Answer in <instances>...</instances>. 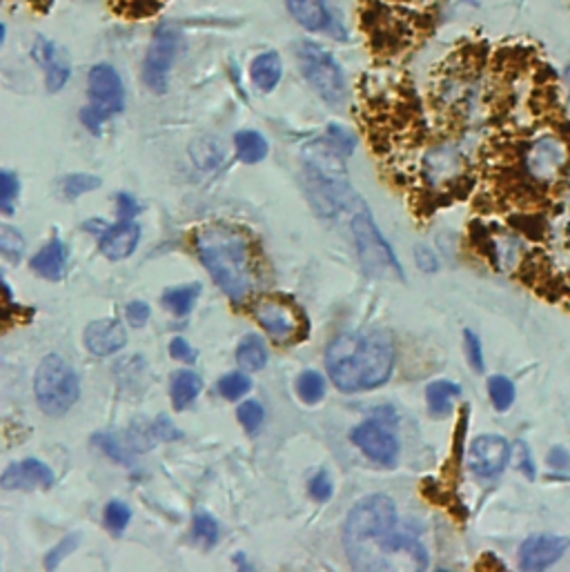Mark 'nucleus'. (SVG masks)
Instances as JSON below:
<instances>
[{
	"instance_id": "nucleus-1",
	"label": "nucleus",
	"mask_w": 570,
	"mask_h": 572,
	"mask_svg": "<svg viewBox=\"0 0 570 572\" xmlns=\"http://www.w3.org/2000/svg\"><path fill=\"white\" fill-rule=\"evenodd\" d=\"M397 506L388 495L361 499L345 519L343 546L356 570H424L430 559L412 535L399 533Z\"/></svg>"
},
{
	"instance_id": "nucleus-2",
	"label": "nucleus",
	"mask_w": 570,
	"mask_h": 572,
	"mask_svg": "<svg viewBox=\"0 0 570 572\" xmlns=\"http://www.w3.org/2000/svg\"><path fill=\"white\" fill-rule=\"evenodd\" d=\"M395 343L386 332L359 330L337 334L326 350V368L341 392L375 390L392 377Z\"/></svg>"
},
{
	"instance_id": "nucleus-3",
	"label": "nucleus",
	"mask_w": 570,
	"mask_h": 572,
	"mask_svg": "<svg viewBox=\"0 0 570 572\" xmlns=\"http://www.w3.org/2000/svg\"><path fill=\"white\" fill-rule=\"evenodd\" d=\"M194 245L207 272L232 301L241 303L254 292L258 266L252 243L241 230L223 223L207 226L196 232Z\"/></svg>"
},
{
	"instance_id": "nucleus-4",
	"label": "nucleus",
	"mask_w": 570,
	"mask_h": 572,
	"mask_svg": "<svg viewBox=\"0 0 570 572\" xmlns=\"http://www.w3.org/2000/svg\"><path fill=\"white\" fill-rule=\"evenodd\" d=\"M34 392L47 417H63L81 397V381L63 356L47 354L36 368Z\"/></svg>"
},
{
	"instance_id": "nucleus-5",
	"label": "nucleus",
	"mask_w": 570,
	"mask_h": 572,
	"mask_svg": "<svg viewBox=\"0 0 570 572\" xmlns=\"http://www.w3.org/2000/svg\"><path fill=\"white\" fill-rule=\"evenodd\" d=\"M352 232L356 241V254L364 270L375 279H390V281H405L403 268L399 264L397 254L392 252V245L384 239L377 223L373 221L371 212L361 210L352 219Z\"/></svg>"
},
{
	"instance_id": "nucleus-6",
	"label": "nucleus",
	"mask_w": 570,
	"mask_h": 572,
	"mask_svg": "<svg viewBox=\"0 0 570 572\" xmlns=\"http://www.w3.org/2000/svg\"><path fill=\"white\" fill-rule=\"evenodd\" d=\"M296 61L305 81L328 102V106H343L345 100V78L339 63L330 51L317 42L301 40L296 45Z\"/></svg>"
},
{
	"instance_id": "nucleus-7",
	"label": "nucleus",
	"mask_w": 570,
	"mask_h": 572,
	"mask_svg": "<svg viewBox=\"0 0 570 572\" xmlns=\"http://www.w3.org/2000/svg\"><path fill=\"white\" fill-rule=\"evenodd\" d=\"M87 85H89L92 106L81 110V121L89 132L100 134L102 123L123 112L125 89H123L119 72L106 63H100L89 70Z\"/></svg>"
},
{
	"instance_id": "nucleus-8",
	"label": "nucleus",
	"mask_w": 570,
	"mask_h": 572,
	"mask_svg": "<svg viewBox=\"0 0 570 572\" xmlns=\"http://www.w3.org/2000/svg\"><path fill=\"white\" fill-rule=\"evenodd\" d=\"M181 36L170 23H163L154 32L147 57L143 61V81L154 94H166L170 85V72L179 54Z\"/></svg>"
},
{
	"instance_id": "nucleus-9",
	"label": "nucleus",
	"mask_w": 570,
	"mask_h": 572,
	"mask_svg": "<svg viewBox=\"0 0 570 572\" xmlns=\"http://www.w3.org/2000/svg\"><path fill=\"white\" fill-rule=\"evenodd\" d=\"M252 317L279 343L299 341V337L303 334L301 312L286 299L279 296L258 299L252 305Z\"/></svg>"
},
{
	"instance_id": "nucleus-10",
	"label": "nucleus",
	"mask_w": 570,
	"mask_h": 572,
	"mask_svg": "<svg viewBox=\"0 0 570 572\" xmlns=\"http://www.w3.org/2000/svg\"><path fill=\"white\" fill-rule=\"evenodd\" d=\"M526 172L539 183L559 179L568 163V149L557 136H542L526 149Z\"/></svg>"
},
{
	"instance_id": "nucleus-11",
	"label": "nucleus",
	"mask_w": 570,
	"mask_h": 572,
	"mask_svg": "<svg viewBox=\"0 0 570 572\" xmlns=\"http://www.w3.org/2000/svg\"><path fill=\"white\" fill-rule=\"evenodd\" d=\"M350 441L368 459L381 465H395L399 459V439L379 422L371 419L350 433Z\"/></svg>"
},
{
	"instance_id": "nucleus-12",
	"label": "nucleus",
	"mask_w": 570,
	"mask_h": 572,
	"mask_svg": "<svg viewBox=\"0 0 570 572\" xmlns=\"http://www.w3.org/2000/svg\"><path fill=\"white\" fill-rule=\"evenodd\" d=\"M510 443L504 437L497 435H484L477 437L469 452V465L471 471L482 479H493L504 473V467L510 461Z\"/></svg>"
},
{
	"instance_id": "nucleus-13",
	"label": "nucleus",
	"mask_w": 570,
	"mask_h": 572,
	"mask_svg": "<svg viewBox=\"0 0 570 572\" xmlns=\"http://www.w3.org/2000/svg\"><path fill=\"white\" fill-rule=\"evenodd\" d=\"M54 484V471L38 459L16 461L0 477V486L5 490H49Z\"/></svg>"
},
{
	"instance_id": "nucleus-14",
	"label": "nucleus",
	"mask_w": 570,
	"mask_h": 572,
	"mask_svg": "<svg viewBox=\"0 0 570 572\" xmlns=\"http://www.w3.org/2000/svg\"><path fill=\"white\" fill-rule=\"evenodd\" d=\"M570 539L559 535H533L520 548V565L524 570H544L557 563L568 550Z\"/></svg>"
},
{
	"instance_id": "nucleus-15",
	"label": "nucleus",
	"mask_w": 570,
	"mask_h": 572,
	"mask_svg": "<svg viewBox=\"0 0 570 572\" xmlns=\"http://www.w3.org/2000/svg\"><path fill=\"white\" fill-rule=\"evenodd\" d=\"M128 332L117 319H98L85 328V348L96 356H110L125 348Z\"/></svg>"
},
{
	"instance_id": "nucleus-16",
	"label": "nucleus",
	"mask_w": 570,
	"mask_h": 572,
	"mask_svg": "<svg viewBox=\"0 0 570 572\" xmlns=\"http://www.w3.org/2000/svg\"><path fill=\"white\" fill-rule=\"evenodd\" d=\"M141 241V226L119 219L117 226H110L106 232L100 234V252L108 256L110 261H123V258L132 256Z\"/></svg>"
},
{
	"instance_id": "nucleus-17",
	"label": "nucleus",
	"mask_w": 570,
	"mask_h": 572,
	"mask_svg": "<svg viewBox=\"0 0 570 572\" xmlns=\"http://www.w3.org/2000/svg\"><path fill=\"white\" fill-rule=\"evenodd\" d=\"M32 270L47 281H61L68 266V245L61 239H51L32 258Z\"/></svg>"
},
{
	"instance_id": "nucleus-18",
	"label": "nucleus",
	"mask_w": 570,
	"mask_h": 572,
	"mask_svg": "<svg viewBox=\"0 0 570 572\" xmlns=\"http://www.w3.org/2000/svg\"><path fill=\"white\" fill-rule=\"evenodd\" d=\"M426 179L433 185H444L454 181L463 170V159L454 147H435L426 156Z\"/></svg>"
},
{
	"instance_id": "nucleus-19",
	"label": "nucleus",
	"mask_w": 570,
	"mask_h": 572,
	"mask_svg": "<svg viewBox=\"0 0 570 572\" xmlns=\"http://www.w3.org/2000/svg\"><path fill=\"white\" fill-rule=\"evenodd\" d=\"M288 10L294 21L310 32H322L330 25L326 0H288Z\"/></svg>"
},
{
	"instance_id": "nucleus-20",
	"label": "nucleus",
	"mask_w": 570,
	"mask_h": 572,
	"mask_svg": "<svg viewBox=\"0 0 570 572\" xmlns=\"http://www.w3.org/2000/svg\"><path fill=\"white\" fill-rule=\"evenodd\" d=\"M281 74H283V68H281V59H279L277 51H266V54L256 57L252 61V68H250L252 83L266 94L279 85Z\"/></svg>"
},
{
	"instance_id": "nucleus-21",
	"label": "nucleus",
	"mask_w": 570,
	"mask_h": 572,
	"mask_svg": "<svg viewBox=\"0 0 570 572\" xmlns=\"http://www.w3.org/2000/svg\"><path fill=\"white\" fill-rule=\"evenodd\" d=\"M237 363L247 373L264 370L268 366L266 341L256 334H247L237 348Z\"/></svg>"
},
{
	"instance_id": "nucleus-22",
	"label": "nucleus",
	"mask_w": 570,
	"mask_h": 572,
	"mask_svg": "<svg viewBox=\"0 0 570 572\" xmlns=\"http://www.w3.org/2000/svg\"><path fill=\"white\" fill-rule=\"evenodd\" d=\"M234 147H237V156H239V161L243 163H262L270 147H268V141L254 132V130H243L234 136Z\"/></svg>"
},
{
	"instance_id": "nucleus-23",
	"label": "nucleus",
	"mask_w": 570,
	"mask_h": 572,
	"mask_svg": "<svg viewBox=\"0 0 570 572\" xmlns=\"http://www.w3.org/2000/svg\"><path fill=\"white\" fill-rule=\"evenodd\" d=\"M461 388L452 381H433L426 388V401L428 410L435 414V417H446V414L452 410V403L459 399Z\"/></svg>"
},
{
	"instance_id": "nucleus-24",
	"label": "nucleus",
	"mask_w": 570,
	"mask_h": 572,
	"mask_svg": "<svg viewBox=\"0 0 570 572\" xmlns=\"http://www.w3.org/2000/svg\"><path fill=\"white\" fill-rule=\"evenodd\" d=\"M203 390V381L196 373L192 370H181L174 375L172 379V388H170V394H172V405L177 410H185Z\"/></svg>"
},
{
	"instance_id": "nucleus-25",
	"label": "nucleus",
	"mask_w": 570,
	"mask_h": 572,
	"mask_svg": "<svg viewBox=\"0 0 570 572\" xmlns=\"http://www.w3.org/2000/svg\"><path fill=\"white\" fill-rule=\"evenodd\" d=\"M203 288L201 283H187V285H181V288H172L163 294V305L172 312L174 317H185L192 312L194 303L198 301Z\"/></svg>"
},
{
	"instance_id": "nucleus-26",
	"label": "nucleus",
	"mask_w": 570,
	"mask_h": 572,
	"mask_svg": "<svg viewBox=\"0 0 570 572\" xmlns=\"http://www.w3.org/2000/svg\"><path fill=\"white\" fill-rule=\"evenodd\" d=\"M194 541L201 544L205 550H210L219 544V524L210 512H196L192 522Z\"/></svg>"
},
{
	"instance_id": "nucleus-27",
	"label": "nucleus",
	"mask_w": 570,
	"mask_h": 572,
	"mask_svg": "<svg viewBox=\"0 0 570 572\" xmlns=\"http://www.w3.org/2000/svg\"><path fill=\"white\" fill-rule=\"evenodd\" d=\"M296 392H299L301 401L315 405L326 397V379L315 370H305L296 379Z\"/></svg>"
},
{
	"instance_id": "nucleus-28",
	"label": "nucleus",
	"mask_w": 570,
	"mask_h": 572,
	"mask_svg": "<svg viewBox=\"0 0 570 572\" xmlns=\"http://www.w3.org/2000/svg\"><path fill=\"white\" fill-rule=\"evenodd\" d=\"M488 392H490V401L495 410L499 412H506L514 403V384L508 377H501V375L490 377Z\"/></svg>"
},
{
	"instance_id": "nucleus-29",
	"label": "nucleus",
	"mask_w": 570,
	"mask_h": 572,
	"mask_svg": "<svg viewBox=\"0 0 570 572\" xmlns=\"http://www.w3.org/2000/svg\"><path fill=\"white\" fill-rule=\"evenodd\" d=\"M100 187V179L98 177H92V174H70V177H63L61 181V192L65 198H78L87 192H94Z\"/></svg>"
},
{
	"instance_id": "nucleus-30",
	"label": "nucleus",
	"mask_w": 570,
	"mask_h": 572,
	"mask_svg": "<svg viewBox=\"0 0 570 572\" xmlns=\"http://www.w3.org/2000/svg\"><path fill=\"white\" fill-rule=\"evenodd\" d=\"M21 194V181L10 170L0 172V207L5 215H14V205Z\"/></svg>"
},
{
	"instance_id": "nucleus-31",
	"label": "nucleus",
	"mask_w": 570,
	"mask_h": 572,
	"mask_svg": "<svg viewBox=\"0 0 570 572\" xmlns=\"http://www.w3.org/2000/svg\"><path fill=\"white\" fill-rule=\"evenodd\" d=\"M237 419L247 433L254 435L258 428H262V424L266 419V410L258 401H243L237 410Z\"/></svg>"
},
{
	"instance_id": "nucleus-32",
	"label": "nucleus",
	"mask_w": 570,
	"mask_h": 572,
	"mask_svg": "<svg viewBox=\"0 0 570 572\" xmlns=\"http://www.w3.org/2000/svg\"><path fill=\"white\" fill-rule=\"evenodd\" d=\"M252 390V381L247 375L243 373H230L219 381V392L223 399L228 401H239L241 397H245Z\"/></svg>"
},
{
	"instance_id": "nucleus-33",
	"label": "nucleus",
	"mask_w": 570,
	"mask_h": 572,
	"mask_svg": "<svg viewBox=\"0 0 570 572\" xmlns=\"http://www.w3.org/2000/svg\"><path fill=\"white\" fill-rule=\"evenodd\" d=\"M132 522V510L123 501H110L106 506V526L114 535H121Z\"/></svg>"
},
{
	"instance_id": "nucleus-34",
	"label": "nucleus",
	"mask_w": 570,
	"mask_h": 572,
	"mask_svg": "<svg viewBox=\"0 0 570 572\" xmlns=\"http://www.w3.org/2000/svg\"><path fill=\"white\" fill-rule=\"evenodd\" d=\"M190 151H192L194 163H198L203 168H210V166L219 163V159H221V147L215 141H205V138L203 141H194Z\"/></svg>"
},
{
	"instance_id": "nucleus-35",
	"label": "nucleus",
	"mask_w": 570,
	"mask_h": 572,
	"mask_svg": "<svg viewBox=\"0 0 570 572\" xmlns=\"http://www.w3.org/2000/svg\"><path fill=\"white\" fill-rule=\"evenodd\" d=\"M0 250L12 261H21V256L25 252V239L21 236L19 230L10 228V226H0Z\"/></svg>"
},
{
	"instance_id": "nucleus-36",
	"label": "nucleus",
	"mask_w": 570,
	"mask_h": 572,
	"mask_svg": "<svg viewBox=\"0 0 570 572\" xmlns=\"http://www.w3.org/2000/svg\"><path fill=\"white\" fill-rule=\"evenodd\" d=\"M96 446L106 452L108 457H112L114 461L123 463V465H130L132 463V454L128 450V446H123L114 435H108V433H102V435H96L94 437Z\"/></svg>"
},
{
	"instance_id": "nucleus-37",
	"label": "nucleus",
	"mask_w": 570,
	"mask_h": 572,
	"mask_svg": "<svg viewBox=\"0 0 570 572\" xmlns=\"http://www.w3.org/2000/svg\"><path fill=\"white\" fill-rule=\"evenodd\" d=\"M326 141H328L341 156H350V154L354 151V145H356L354 134H352L348 127L337 125V123H332V125L328 127Z\"/></svg>"
},
{
	"instance_id": "nucleus-38",
	"label": "nucleus",
	"mask_w": 570,
	"mask_h": 572,
	"mask_svg": "<svg viewBox=\"0 0 570 572\" xmlns=\"http://www.w3.org/2000/svg\"><path fill=\"white\" fill-rule=\"evenodd\" d=\"M465 354H469V361L475 373H484L486 370V361H484V348L480 337L473 330H465Z\"/></svg>"
},
{
	"instance_id": "nucleus-39",
	"label": "nucleus",
	"mask_w": 570,
	"mask_h": 572,
	"mask_svg": "<svg viewBox=\"0 0 570 572\" xmlns=\"http://www.w3.org/2000/svg\"><path fill=\"white\" fill-rule=\"evenodd\" d=\"M32 57H34V61H36L38 65H43L45 70H47L49 65H54L57 61H61V59H59V49H57V45L51 42V40H45V38H38V40L34 42V47H32Z\"/></svg>"
},
{
	"instance_id": "nucleus-40",
	"label": "nucleus",
	"mask_w": 570,
	"mask_h": 572,
	"mask_svg": "<svg viewBox=\"0 0 570 572\" xmlns=\"http://www.w3.org/2000/svg\"><path fill=\"white\" fill-rule=\"evenodd\" d=\"M78 541H81L78 535H70V537H65L57 548H51L49 555L45 557V568H47V570L59 568L61 561H63V559H65V557L78 546Z\"/></svg>"
},
{
	"instance_id": "nucleus-41",
	"label": "nucleus",
	"mask_w": 570,
	"mask_h": 572,
	"mask_svg": "<svg viewBox=\"0 0 570 572\" xmlns=\"http://www.w3.org/2000/svg\"><path fill=\"white\" fill-rule=\"evenodd\" d=\"M47 76H45V83H47V89L54 94V92H61L65 87V83L70 81V65L63 63V61H57L54 65H49L47 70Z\"/></svg>"
},
{
	"instance_id": "nucleus-42",
	"label": "nucleus",
	"mask_w": 570,
	"mask_h": 572,
	"mask_svg": "<svg viewBox=\"0 0 570 572\" xmlns=\"http://www.w3.org/2000/svg\"><path fill=\"white\" fill-rule=\"evenodd\" d=\"M310 495H313V499H317V501H328V499H332V495H335V484H332V477H330L326 471L317 473V475L313 477V482H310Z\"/></svg>"
},
{
	"instance_id": "nucleus-43",
	"label": "nucleus",
	"mask_w": 570,
	"mask_h": 572,
	"mask_svg": "<svg viewBox=\"0 0 570 572\" xmlns=\"http://www.w3.org/2000/svg\"><path fill=\"white\" fill-rule=\"evenodd\" d=\"M151 430H154V437L161 439V441H177V439L183 437L181 430L172 424V419L168 417V414H161V417L154 419Z\"/></svg>"
},
{
	"instance_id": "nucleus-44",
	"label": "nucleus",
	"mask_w": 570,
	"mask_h": 572,
	"mask_svg": "<svg viewBox=\"0 0 570 572\" xmlns=\"http://www.w3.org/2000/svg\"><path fill=\"white\" fill-rule=\"evenodd\" d=\"M125 315H128L130 326L141 328V326H145V324L149 321L151 309H149V305H147L145 301H132V303H128V307H125Z\"/></svg>"
},
{
	"instance_id": "nucleus-45",
	"label": "nucleus",
	"mask_w": 570,
	"mask_h": 572,
	"mask_svg": "<svg viewBox=\"0 0 570 572\" xmlns=\"http://www.w3.org/2000/svg\"><path fill=\"white\" fill-rule=\"evenodd\" d=\"M414 261H417V268L424 272H437L439 270V261L433 250H428L426 245H417L414 247Z\"/></svg>"
},
{
	"instance_id": "nucleus-46",
	"label": "nucleus",
	"mask_w": 570,
	"mask_h": 572,
	"mask_svg": "<svg viewBox=\"0 0 570 572\" xmlns=\"http://www.w3.org/2000/svg\"><path fill=\"white\" fill-rule=\"evenodd\" d=\"M514 459H517V467L533 482L535 479V463H533V457H531V450L526 443H517V450H514Z\"/></svg>"
},
{
	"instance_id": "nucleus-47",
	"label": "nucleus",
	"mask_w": 570,
	"mask_h": 572,
	"mask_svg": "<svg viewBox=\"0 0 570 572\" xmlns=\"http://www.w3.org/2000/svg\"><path fill=\"white\" fill-rule=\"evenodd\" d=\"M117 212H119V219L130 221L141 212V205L136 203V198L132 194H119L117 196Z\"/></svg>"
},
{
	"instance_id": "nucleus-48",
	"label": "nucleus",
	"mask_w": 570,
	"mask_h": 572,
	"mask_svg": "<svg viewBox=\"0 0 570 572\" xmlns=\"http://www.w3.org/2000/svg\"><path fill=\"white\" fill-rule=\"evenodd\" d=\"M548 465L555 473H568L570 471V452L563 446H555L548 452Z\"/></svg>"
},
{
	"instance_id": "nucleus-49",
	"label": "nucleus",
	"mask_w": 570,
	"mask_h": 572,
	"mask_svg": "<svg viewBox=\"0 0 570 572\" xmlns=\"http://www.w3.org/2000/svg\"><path fill=\"white\" fill-rule=\"evenodd\" d=\"M170 354H172L174 358H179V361H185V363H194V361H196L194 348H192L185 339H181V337H177V339L170 343Z\"/></svg>"
},
{
	"instance_id": "nucleus-50",
	"label": "nucleus",
	"mask_w": 570,
	"mask_h": 572,
	"mask_svg": "<svg viewBox=\"0 0 570 572\" xmlns=\"http://www.w3.org/2000/svg\"><path fill=\"white\" fill-rule=\"evenodd\" d=\"M563 81L570 85V68H566V72H563Z\"/></svg>"
},
{
	"instance_id": "nucleus-51",
	"label": "nucleus",
	"mask_w": 570,
	"mask_h": 572,
	"mask_svg": "<svg viewBox=\"0 0 570 572\" xmlns=\"http://www.w3.org/2000/svg\"><path fill=\"white\" fill-rule=\"evenodd\" d=\"M463 3H469V5H480V0H463Z\"/></svg>"
}]
</instances>
